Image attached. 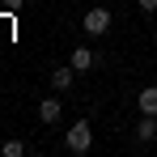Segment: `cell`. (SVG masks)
Wrapping results in <instances>:
<instances>
[{"label":"cell","instance_id":"6da1fadb","mask_svg":"<svg viewBox=\"0 0 157 157\" xmlns=\"http://www.w3.org/2000/svg\"><path fill=\"white\" fill-rule=\"evenodd\" d=\"M89 144H94V128H89L85 119H77L72 128L64 132V149H68L72 157H85V153H89Z\"/></svg>","mask_w":157,"mask_h":157},{"label":"cell","instance_id":"7a4b0ae2","mask_svg":"<svg viewBox=\"0 0 157 157\" xmlns=\"http://www.w3.org/2000/svg\"><path fill=\"white\" fill-rule=\"evenodd\" d=\"M81 30H85L89 38H102L106 30H110V9H89V13L81 17Z\"/></svg>","mask_w":157,"mask_h":157},{"label":"cell","instance_id":"3957f363","mask_svg":"<svg viewBox=\"0 0 157 157\" xmlns=\"http://www.w3.org/2000/svg\"><path fill=\"white\" fill-rule=\"evenodd\" d=\"M64 119V102L59 98H43L38 102V123H59Z\"/></svg>","mask_w":157,"mask_h":157},{"label":"cell","instance_id":"277c9868","mask_svg":"<svg viewBox=\"0 0 157 157\" xmlns=\"http://www.w3.org/2000/svg\"><path fill=\"white\" fill-rule=\"evenodd\" d=\"M68 64H72L77 72H89V68H98V55L89 51V47H72V55H68Z\"/></svg>","mask_w":157,"mask_h":157},{"label":"cell","instance_id":"5b68a950","mask_svg":"<svg viewBox=\"0 0 157 157\" xmlns=\"http://www.w3.org/2000/svg\"><path fill=\"white\" fill-rule=\"evenodd\" d=\"M72 81H77V68H72V64H59V68L51 72V89L64 94V89H72Z\"/></svg>","mask_w":157,"mask_h":157},{"label":"cell","instance_id":"8992f818","mask_svg":"<svg viewBox=\"0 0 157 157\" xmlns=\"http://www.w3.org/2000/svg\"><path fill=\"white\" fill-rule=\"evenodd\" d=\"M136 140H140V144L157 140V115H140V123H136Z\"/></svg>","mask_w":157,"mask_h":157},{"label":"cell","instance_id":"52a82bcc","mask_svg":"<svg viewBox=\"0 0 157 157\" xmlns=\"http://www.w3.org/2000/svg\"><path fill=\"white\" fill-rule=\"evenodd\" d=\"M136 106H140V115H157V89H153V85L136 94Z\"/></svg>","mask_w":157,"mask_h":157},{"label":"cell","instance_id":"ba28073f","mask_svg":"<svg viewBox=\"0 0 157 157\" xmlns=\"http://www.w3.org/2000/svg\"><path fill=\"white\" fill-rule=\"evenodd\" d=\"M0 153H4V157H26V144H21V140H4Z\"/></svg>","mask_w":157,"mask_h":157},{"label":"cell","instance_id":"9c48e42d","mask_svg":"<svg viewBox=\"0 0 157 157\" xmlns=\"http://www.w3.org/2000/svg\"><path fill=\"white\" fill-rule=\"evenodd\" d=\"M0 9H4V13H21V9H26V0H0Z\"/></svg>","mask_w":157,"mask_h":157},{"label":"cell","instance_id":"30bf717a","mask_svg":"<svg viewBox=\"0 0 157 157\" xmlns=\"http://www.w3.org/2000/svg\"><path fill=\"white\" fill-rule=\"evenodd\" d=\"M140 4V13H157V0H136Z\"/></svg>","mask_w":157,"mask_h":157}]
</instances>
